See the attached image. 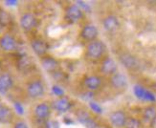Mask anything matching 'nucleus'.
Here are the masks:
<instances>
[{
  "label": "nucleus",
  "mask_w": 156,
  "mask_h": 128,
  "mask_svg": "<svg viewBox=\"0 0 156 128\" xmlns=\"http://www.w3.org/2000/svg\"><path fill=\"white\" fill-rule=\"evenodd\" d=\"M105 52V45L101 40H94L88 43L85 55L91 60H98L104 56Z\"/></svg>",
  "instance_id": "nucleus-1"
},
{
  "label": "nucleus",
  "mask_w": 156,
  "mask_h": 128,
  "mask_svg": "<svg viewBox=\"0 0 156 128\" xmlns=\"http://www.w3.org/2000/svg\"><path fill=\"white\" fill-rule=\"evenodd\" d=\"M45 86L43 82L39 79L31 81L27 86V94L32 99H38L44 95Z\"/></svg>",
  "instance_id": "nucleus-2"
},
{
  "label": "nucleus",
  "mask_w": 156,
  "mask_h": 128,
  "mask_svg": "<svg viewBox=\"0 0 156 128\" xmlns=\"http://www.w3.org/2000/svg\"><path fill=\"white\" fill-rule=\"evenodd\" d=\"M20 27L26 32H30L37 26V18L31 12H26L20 17Z\"/></svg>",
  "instance_id": "nucleus-3"
},
{
  "label": "nucleus",
  "mask_w": 156,
  "mask_h": 128,
  "mask_svg": "<svg viewBox=\"0 0 156 128\" xmlns=\"http://www.w3.org/2000/svg\"><path fill=\"white\" fill-rule=\"evenodd\" d=\"M0 48L5 52H12L17 49V41L10 33L0 36Z\"/></svg>",
  "instance_id": "nucleus-4"
},
{
  "label": "nucleus",
  "mask_w": 156,
  "mask_h": 128,
  "mask_svg": "<svg viewBox=\"0 0 156 128\" xmlns=\"http://www.w3.org/2000/svg\"><path fill=\"white\" fill-rule=\"evenodd\" d=\"M83 16V10L77 5H70L65 10V18L71 23L78 22Z\"/></svg>",
  "instance_id": "nucleus-5"
},
{
  "label": "nucleus",
  "mask_w": 156,
  "mask_h": 128,
  "mask_svg": "<svg viewBox=\"0 0 156 128\" xmlns=\"http://www.w3.org/2000/svg\"><path fill=\"white\" fill-rule=\"evenodd\" d=\"M98 35H99L98 28L93 24L85 25L83 28L81 29V32H80V37L83 40H86V41H89V42L96 40Z\"/></svg>",
  "instance_id": "nucleus-6"
},
{
  "label": "nucleus",
  "mask_w": 156,
  "mask_h": 128,
  "mask_svg": "<svg viewBox=\"0 0 156 128\" xmlns=\"http://www.w3.org/2000/svg\"><path fill=\"white\" fill-rule=\"evenodd\" d=\"M52 106L56 111L60 112V113H64L66 111L70 110V108L72 107V102L68 97L62 96V97L58 98L56 100H54L52 103Z\"/></svg>",
  "instance_id": "nucleus-7"
},
{
  "label": "nucleus",
  "mask_w": 156,
  "mask_h": 128,
  "mask_svg": "<svg viewBox=\"0 0 156 128\" xmlns=\"http://www.w3.org/2000/svg\"><path fill=\"white\" fill-rule=\"evenodd\" d=\"M109 120L113 126L117 127V128H122V127H125L126 123L127 120V117L124 111L117 110V111H114L110 114Z\"/></svg>",
  "instance_id": "nucleus-8"
},
{
  "label": "nucleus",
  "mask_w": 156,
  "mask_h": 128,
  "mask_svg": "<svg viewBox=\"0 0 156 128\" xmlns=\"http://www.w3.org/2000/svg\"><path fill=\"white\" fill-rule=\"evenodd\" d=\"M31 47L33 51L35 52L36 55H37L38 57H44L46 55V53L48 52L49 49V45L45 40L40 39V38H37L32 40L31 42Z\"/></svg>",
  "instance_id": "nucleus-9"
},
{
  "label": "nucleus",
  "mask_w": 156,
  "mask_h": 128,
  "mask_svg": "<svg viewBox=\"0 0 156 128\" xmlns=\"http://www.w3.org/2000/svg\"><path fill=\"white\" fill-rule=\"evenodd\" d=\"M101 71L105 76H113L117 72V64L111 57H106L101 65Z\"/></svg>",
  "instance_id": "nucleus-10"
},
{
  "label": "nucleus",
  "mask_w": 156,
  "mask_h": 128,
  "mask_svg": "<svg viewBox=\"0 0 156 128\" xmlns=\"http://www.w3.org/2000/svg\"><path fill=\"white\" fill-rule=\"evenodd\" d=\"M13 86V78L9 73L0 75V94H7Z\"/></svg>",
  "instance_id": "nucleus-11"
},
{
  "label": "nucleus",
  "mask_w": 156,
  "mask_h": 128,
  "mask_svg": "<svg viewBox=\"0 0 156 128\" xmlns=\"http://www.w3.org/2000/svg\"><path fill=\"white\" fill-rule=\"evenodd\" d=\"M40 62H41L43 69L49 73H55L58 68V61L53 57L44 56L40 58Z\"/></svg>",
  "instance_id": "nucleus-12"
},
{
  "label": "nucleus",
  "mask_w": 156,
  "mask_h": 128,
  "mask_svg": "<svg viewBox=\"0 0 156 128\" xmlns=\"http://www.w3.org/2000/svg\"><path fill=\"white\" fill-rule=\"evenodd\" d=\"M110 84L115 89H124L127 85V78L121 73H116L110 78Z\"/></svg>",
  "instance_id": "nucleus-13"
},
{
  "label": "nucleus",
  "mask_w": 156,
  "mask_h": 128,
  "mask_svg": "<svg viewBox=\"0 0 156 128\" xmlns=\"http://www.w3.org/2000/svg\"><path fill=\"white\" fill-rule=\"evenodd\" d=\"M83 85L89 91H96L101 85V78L99 76H88L83 79Z\"/></svg>",
  "instance_id": "nucleus-14"
},
{
  "label": "nucleus",
  "mask_w": 156,
  "mask_h": 128,
  "mask_svg": "<svg viewBox=\"0 0 156 128\" xmlns=\"http://www.w3.org/2000/svg\"><path fill=\"white\" fill-rule=\"evenodd\" d=\"M34 113H35V116L38 119H46L51 114V107L46 102L39 103L35 107Z\"/></svg>",
  "instance_id": "nucleus-15"
},
{
  "label": "nucleus",
  "mask_w": 156,
  "mask_h": 128,
  "mask_svg": "<svg viewBox=\"0 0 156 128\" xmlns=\"http://www.w3.org/2000/svg\"><path fill=\"white\" fill-rule=\"evenodd\" d=\"M134 94L138 99L142 100H147V102H155V97L152 93L146 90L144 87L141 85H135L134 86Z\"/></svg>",
  "instance_id": "nucleus-16"
},
{
  "label": "nucleus",
  "mask_w": 156,
  "mask_h": 128,
  "mask_svg": "<svg viewBox=\"0 0 156 128\" xmlns=\"http://www.w3.org/2000/svg\"><path fill=\"white\" fill-rule=\"evenodd\" d=\"M119 25H120L119 19L114 15L107 16L103 20V26H104L105 30L107 32H114L115 30L118 29Z\"/></svg>",
  "instance_id": "nucleus-17"
},
{
  "label": "nucleus",
  "mask_w": 156,
  "mask_h": 128,
  "mask_svg": "<svg viewBox=\"0 0 156 128\" xmlns=\"http://www.w3.org/2000/svg\"><path fill=\"white\" fill-rule=\"evenodd\" d=\"M120 61L126 69H135L138 67V61L136 57L128 53H125L120 56Z\"/></svg>",
  "instance_id": "nucleus-18"
},
{
  "label": "nucleus",
  "mask_w": 156,
  "mask_h": 128,
  "mask_svg": "<svg viewBox=\"0 0 156 128\" xmlns=\"http://www.w3.org/2000/svg\"><path fill=\"white\" fill-rule=\"evenodd\" d=\"M13 119V113L9 106L0 102V123H10Z\"/></svg>",
  "instance_id": "nucleus-19"
},
{
  "label": "nucleus",
  "mask_w": 156,
  "mask_h": 128,
  "mask_svg": "<svg viewBox=\"0 0 156 128\" xmlns=\"http://www.w3.org/2000/svg\"><path fill=\"white\" fill-rule=\"evenodd\" d=\"M34 67V62L30 57L21 56L17 60V68L21 72H28Z\"/></svg>",
  "instance_id": "nucleus-20"
},
{
  "label": "nucleus",
  "mask_w": 156,
  "mask_h": 128,
  "mask_svg": "<svg viewBox=\"0 0 156 128\" xmlns=\"http://www.w3.org/2000/svg\"><path fill=\"white\" fill-rule=\"evenodd\" d=\"M143 117L144 119L148 123H153L156 119V107L150 105L146 107L143 112Z\"/></svg>",
  "instance_id": "nucleus-21"
},
{
  "label": "nucleus",
  "mask_w": 156,
  "mask_h": 128,
  "mask_svg": "<svg viewBox=\"0 0 156 128\" xmlns=\"http://www.w3.org/2000/svg\"><path fill=\"white\" fill-rule=\"evenodd\" d=\"M12 16L11 15L4 10H0V26L7 27L12 23Z\"/></svg>",
  "instance_id": "nucleus-22"
},
{
  "label": "nucleus",
  "mask_w": 156,
  "mask_h": 128,
  "mask_svg": "<svg viewBox=\"0 0 156 128\" xmlns=\"http://www.w3.org/2000/svg\"><path fill=\"white\" fill-rule=\"evenodd\" d=\"M126 128H144L143 123L140 119H136V118H129L127 119L126 125Z\"/></svg>",
  "instance_id": "nucleus-23"
},
{
  "label": "nucleus",
  "mask_w": 156,
  "mask_h": 128,
  "mask_svg": "<svg viewBox=\"0 0 156 128\" xmlns=\"http://www.w3.org/2000/svg\"><path fill=\"white\" fill-rule=\"evenodd\" d=\"M76 116H77V119H78V120L80 123H81L83 124H84L88 119H89L91 117H90V115L88 114L86 111H84V110H79L78 112H77V114H76Z\"/></svg>",
  "instance_id": "nucleus-24"
},
{
  "label": "nucleus",
  "mask_w": 156,
  "mask_h": 128,
  "mask_svg": "<svg viewBox=\"0 0 156 128\" xmlns=\"http://www.w3.org/2000/svg\"><path fill=\"white\" fill-rule=\"evenodd\" d=\"M89 106H90V108L93 112L95 113H97V114H101V112H103V109H101V107L96 103V102H89Z\"/></svg>",
  "instance_id": "nucleus-25"
},
{
  "label": "nucleus",
  "mask_w": 156,
  "mask_h": 128,
  "mask_svg": "<svg viewBox=\"0 0 156 128\" xmlns=\"http://www.w3.org/2000/svg\"><path fill=\"white\" fill-rule=\"evenodd\" d=\"M84 125H85L86 128H98L97 122L94 119H92V118H90L89 119H88L87 122L84 123Z\"/></svg>",
  "instance_id": "nucleus-26"
},
{
  "label": "nucleus",
  "mask_w": 156,
  "mask_h": 128,
  "mask_svg": "<svg viewBox=\"0 0 156 128\" xmlns=\"http://www.w3.org/2000/svg\"><path fill=\"white\" fill-rule=\"evenodd\" d=\"M13 128H29V127L23 120H18V122H16L15 125H13Z\"/></svg>",
  "instance_id": "nucleus-27"
},
{
  "label": "nucleus",
  "mask_w": 156,
  "mask_h": 128,
  "mask_svg": "<svg viewBox=\"0 0 156 128\" xmlns=\"http://www.w3.org/2000/svg\"><path fill=\"white\" fill-rule=\"evenodd\" d=\"M15 108H16V112H17L18 114H20V115H22V114L24 113L23 107H22V105L20 104L19 102H15Z\"/></svg>",
  "instance_id": "nucleus-28"
},
{
  "label": "nucleus",
  "mask_w": 156,
  "mask_h": 128,
  "mask_svg": "<svg viewBox=\"0 0 156 128\" xmlns=\"http://www.w3.org/2000/svg\"><path fill=\"white\" fill-rule=\"evenodd\" d=\"M53 92L56 94L57 96H58V97H62V95H63V91L59 88V87H58V86H54L53 87Z\"/></svg>",
  "instance_id": "nucleus-29"
},
{
  "label": "nucleus",
  "mask_w": 156,
  "mask_h": 128,
  "mask_svg": "<svg viewBox=\"0 0 156 128\" xmlns=\"http://www.w3.org/2000/svg\"><path fill=\"white\" fill-rule=\"evenodd\" d=\"M5 3H6L7 5H11V6H12V5H16V4H17V1H12V0L10 1V0H9V1H6Z\"/></svg>",
  "instance_id": "nucleus-30"
},
{
  "label": "nucleus",
  "mask_w": 156,
  "mask_h": 128,
  "mask_svg": "<svg viewBox=\"0 0 156 128\" xmlns=\"http://www.w3.org/2000/svg\"><path fill=\"white\" fill-rule=\"evenodd\" d=\"M103 128H107V127H103Z\"/></svg>",
  "instance_id": "nucleus-31"
}]
</instances>
